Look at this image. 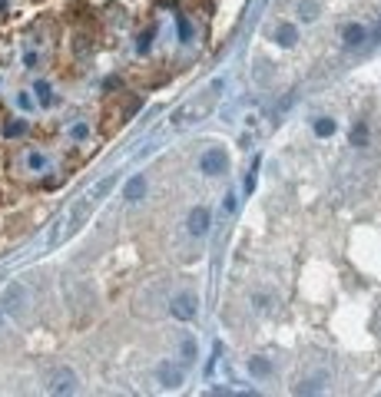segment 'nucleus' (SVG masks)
<instances>
[{
    "instance_id": "1",
    "label": "nucleus",
    "mask_w": 381,
    "mask_h": 397,
    "mask_svg": "<svg viewBox=\"0 0 381 397\" xmlns=\"http://www.w3.org/2000/svg\"><path fill=\"white\" fill-rule=\"evenodd\" d=\"M219 93H222V80L209 83L206 89H199L196 96H189V100L173 113V126H193V123H202V120H206V116L216 109Z\"/></svg>"
},
{
    "instance_id": "2",
    "label": "nucleus",
    "mask_w": 381,
    "mask_h": 397,
    "mask_svg": "<svg viewBox=\"0 0 381 397\" xmlns=\"http://www.w3.org/2000/svg\"><path fill=\"white\" fill-rule=\"evenodd\" d=\"M76 387H80V378L70 367H53L50 378H47V391L50 394H73Z\"/></svg>"
},
{
    "instance_id": "3",
    "label": "nucleus",
    "mask_w": 381,
    "mask_h": 397,
    "mask_svg": "<svg viewBox=\"0 0 381 397\" xmlns=\"http://www.w3.org/2000/svg\"><path fill=\"white\" fill-rule=\"evenodd\" d=\"M199 166H202V172H206V176H222V172L229 169V156H225L222 146H213V149L202 152Z\"/></svg>"
},
{
    "instance_id": "4",
    "label": "nucleus",
    "mask_w": 381,
    "mask_h": 397,
    "mask_svg": "<svg viewBox=\"0 0 381 397\" xmlns=\"http://www.w3.org/2000/svg\"><path fill=\"white\" fill-rule=\"evenodd\" d=\"M24 298H27V291H24V285L20 282H13V285H7V291H4V315H17L20 311V305H24Z\"/></svg>"
},
{
    "instance_id": "5",
    "label": "nucleus",
    "mask_w": 381,
    "mask_h": 397,
    "mask_svg": "<svg viewBox=\"0 0 381 397\" xmlns=\"http://www.w3.org/2000/svg\"><path fill=\"white\" fill-rule=\"evenodd\" d=\"M169 311H173V318H179V321H193L196 318V298L193 295H176Z\"/></svg>"
},
{
    "instance_id": "6",
    "label": "nucleus",
    "mask_w": 381,
    "mask_h": 397,
    "mask_svg": "<svg viewBox=\"0 0 381 397\" xmlns=\"http://www.w3.org/2000/svg\"><path fill=\"white\" fill-rule=\"evenodd\" d=\"M189 235H196V239H202V235L209 232V208H202V205H196L193 212H189Z\"/></svg>"
},
{
    "instance_id": "7",
    "label": "nucleus",
    "mask_w": 381,
    "mask_h": 397,
    "mask_svg": "<svg viewBox=\"0 0 381 397\" xmlns=\"http://www.w3.org/2000/svg\"><path fill=\"white\" fill-rule=\"evenodd\" d=\"M156 378H159V384H163V387H179L182 384V367L173 364V361H163L159 371H156Z\"/></svg>"
},
{
    "instance_id": "8",
    "label": "nucleus",
    "mask_w": 381,
    "mask_h": 397,
    "mask_svg": "<svg viewBox=\"0 0 381 397\" xmlns=\"http://www.w3.org/2000/svg\"><path fill=\"white\" fill-rule=\"evenodd\" d=\"M342 40H345V46H348V50H358V46L368 40V30H365L362 24H345V27H342Z\"/></svg>"
},
{
    "instance_id": "9",
    "label": "nucleus",
    "mask_w": 381,
    "mask_h": 397,
    "mask_svg": "<svg viewBox=\"0 0 381 397\" xmlns=\"http://www.w3.org/2000/svg\"><path fill=\"white\" fill-rule=\"evenodd\" d=\"M90 205H93V199H90V202H83V205H76L73 212H70V219H67V232H63V239H67V235H73V228H76V225H80V222L90 215Z\"/></svg>"
},
{
    "instance_id": "10",
    "label": "nucleus",
    "mask_w": 381,
    "mask_h": 397,
    "mask_svg": "<svg viewBox=\"0 0 381 397\" xmlns=\"http://www.w3.org/2000/svg\"><path fill=\"white\" fill-rule=\"evenodd\" d=\"M249 374H252V378H269V374H272V361L262 358V354L249 358Z\"/></svg>"
},
{
    "instance_id": "11",
    "label": "nucleus",
    "mask_w": 381,
    "mask_h": 397,
    "mask_svg": "<svg viewBox=\"0 0 381 397\" xmlns=\"http://www.w3.org/2000/svg\"><path fill=\"white\" fill-rule=\"evenodd\" d=\"M143 192H146V179L143 176H133L130 182H126V199H130V202L143 199Z\"/></svg>"
},
{
    "instance_id": "12",
    "label": "nucleus",
    "mask_w": 381,
    "mask_h": 397,
    "mask_svg": "<svg viewBox=\"0 0 381 397\" xmlns=\"http://www.w3.org/2000/svg\"><path fill=\"white\" fill-rule=\"evenodd\" d=\"M275 40H279L282 46H295V40H299V30H295L292 24H282L279 33H275Z\"/></svg>"
},
{
    "instance_id": "13",
    "label": "nucleus",
    "mask_w": 381,
    "mask_h": 397,
    "mask_svg": "<svg viewBox=\"0 0 381 397\" xmlns=\"http://www.w3.org/2000/svg\"><path fill=\"white\" fill-rule=\"evenodd\" d=\"M33 93H37V100H40V106H50V83L47 80H37V86H33Z\"/></svg>"
},
{
    "instance_id": "14",
    "label": "nucleus",
    "mask_w": 381,
    "mask_h": 397,
    "mask_svg": "<svg viewBox=\"0 0 381 397\" xmlns=\"http://www.w3.org/2000/svg\"><path fill=\"white\" fill-rule=\"evenodd\" d=\"M299 10H302V20H315V17H319V4H315V0H302Z\"/></svg>"
},
{
    "instance_id": "15",
    "label": "nucleus",
    "mask_w": 381,
    "mask_h": 397,
    "mask_svg": "<svg viewBox=\"0 0 381 397\" xmlns=\"http://www.w3.org/2000/svg\"><path fill=\"white\" fill-rule=\"evenodd\" d=\"M351 143H355V146H365V143H368V126H365V123H358V126L351 129Z\"/></svg>"
},
{
    "instance_id": "16",
    "label": "nucleus",
    "mask_w": 381,
    "mask_h": 397,
    "mask_svg": "<svg viewBox=\"0 0 381 397\" xmlns=\"http://www.w3.org/2000/svg\"><path fill=\"white\" fill-rule=\"evenodd\" d=\"M24 129H27V123H24V120H17V123H7V126H4V136H10V139H13V136H20Z\"/></svg>"
},
{
    "instance_id": "17",
    "label": "nucleus",
    "mask_w": 381,
    "mask_h": 397,
    "mask_svg": "<svg viewBox=\"0 0 381 397\" xmlns=\"http://www.w3.org/2000/svg\"><path fill=\"white\" fill-rule=\"evenodd\" d=\"M315 132H319V136H331V132H335V120H319L315 123Z\"/></svg>"
},
{
    "instance_id": "18",
    "label": "nucleus",
    "mask_w": 381,
    "mask_h": 397,
    "mask_svg": "<svg viewBox=\"0 0 381 397\" xmlns=\"http://www.w3.org/2000/svg\"><path fill=\"white\" fill-rule=\"evenodd\" d=\"M182 358H186V361H193V358H196V341H193V338L182 341Z\"/></svg>"
},
{
    "instance_id": "19",
    "label": "nucleus",
    "mask_w": 381,
    "mask_h": 397,
    "mask_svg": "<svg viewBox=\"0 0 381 397\" xmlns=\"http://www.w3.org/2000/svg\"><path fill=\"white\" fill-rule=\"evenodd\" d=\"M27 166H30V169H44V156H40V152H30V156H27Z\"/></svg>"
},
{
    "instance_id": "20",
    "label": "nucleus",
    "mask_w": 381,
    "mask_h": 397,
    "mask_svg": "<svg viewBox=\"0 0 381 397\" xmlns=\"http://www.w3.org/2000/svg\"><path fill=\"white\" fill-rule=\"evenodd\" d=\"M315 391H322V384H319V381H305V384L299 387V394H315Z\"/></svg>"
},
{
    "instance_id": "21",
    "label": "nucleus",
    "mask_w": 381,
    "mask_h": 397,
    "mask_svg": "<svg viewBox=\"0 0 381 397\" xmlns=\"http://www.w3.org/2000/svg\"><path fill=\"white\" fill-rule=\"evenodd\" d=\"M179 37H182V40L193 37V27H189V20H179Z\"/></svg>"
},
{
    "instance_id": "22",
    "label": "nucleus",
    "mask_w": 381,
    "mask_h": 397,
    "mask_svg": "<svg viewBox=\"0 0 381 397\" xmlns=\"http://www.w3.org/2000/svg\"><path fill=\"white\" fill-rule=\"evenodd\" d=\"M73 136H76V139L87 136V123H76V126H73Z\"/></svg>"
},
{
    "instance_id": "23",
    "label": "nucleus",
    "mask_w": 381,
    "mask_h": 397,
    "mask_svg": "<svg viewBox=\"0 0 381 397\" xmlns=\"http://www.w3.org/2000/svg\"><path fill=\"white\" fill-rule=\"evenodd\" d=\"M24 66H37V53H24Z\"/></svg>"
}]
</instances>
